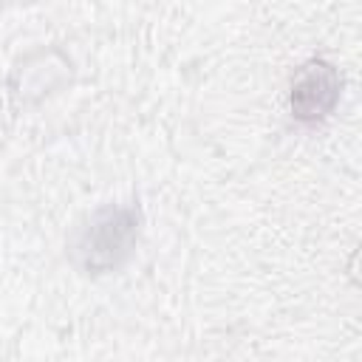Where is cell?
<instances>
[{
	"instance_id": "6da1fadb",
	"label": "cell",
	"mask_w": 362,
	"mask_h": 362,
	"mask_svg": "<svg viewBox=\"0 0 362 362\" xmlns=\"http://www.w3.org/2000/svg\"><path fill=\"white\" fill-rule=\"evenodd\" d=\"M139 238V212L130 206H107L90 218L82 229L76 252L82 255L85 269L107 272L116 269Z\"/></svg>"
},
{
	"instance_id": "7a4b0ae2",
	"label": "cell",
	"mask_w": 362,
	"mask_h": 362,
	"mask_svg": "<svg viewBox=\"0 0 362 362\" xmlns=\"http://www.w3.org/2000/svg\"><path fill=\"white\" fill-rule=\"evenodd\" d=\"M337 90H339V82H337L334 68L325 62H311L300 74V79L294 82V90H291L294 116L303 122L325 116L337 102Z\"/></svg>"
}]
</instances>
